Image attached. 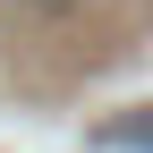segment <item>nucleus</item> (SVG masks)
Returning a JSON list of instances; mask_svg holds the SVG:
<instances>
[{
  "label": "nucleus",
  "mask_w": 153,
  "mask_h": 153,
  "mask_svg": "<svg viewBox=\"0 0 153 153\" xmlns=\"http://www.w3.org/2000/svg\"><path fill=\"white\" fill-rule=\"evenodd\" d=\"M102 145H153V119H111Z\"/></svg>",
  "instance_id": "nucleus-1"
},
{
  "label": "nucleus",
  "mask_w": 153,
  "mask_h": 153,
  "mask_svg": "<svg viewBox=\"0 0 153 153\" xmlns=\"http://www.w3.org/2000/svg\"><path fill=\"white\" fill-rule=\"evenodd\" d=\"M26 9H43V17H60V9H76V0H26Z\"/></svg>",
  "instance_id": "nucleus-2"
}]
</instances>
